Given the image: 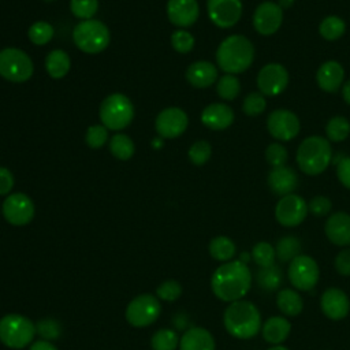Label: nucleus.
Wrapping results in <instances>:
<instances>
[{"label": "nucleus", "instance_id": "nucleus-1", "mask_svg": "<svg viewBox=\"0 0 350 350\" xmlns=\"http://www.w3.org/2000/svg\"><path fill=\"white\" fill-rule=\"evenodd\" d=\"M252 287V272L246 262L241 260L227 261L217 267L211 278L213 294L224 301L234 302L242 299Z\"/></svg>", "mask_w": 350, "mask_h": 350}, {"label": "nucleus", "instance_id": "nucleus-2", "mask_svg": "<svg viewBox=\"0 0 350 350\" xmlns=\"http://www.w3.org/2000/svg\"><path fill=\"white\" fill-rule=\"evenodd\" d=\"M223 323L227 332L238 339H250L256 336L262 327L260 310L254 304L245 299L234 301L227 306Z\"/></svg>", "mask_w": 350, "mask_h": 350}, {"label": "nucleus", "instance_id": "nucleus-3", "mask_svg": "<svg viewBox=\"0 0 350 350\" xmlns=\"http://www.w3.org/2000/svg\"><path fill=\"white\" fill-rule=\"evenodd\" d=\"M253 56L254 49L252 42L238 34L224 38L216 51V62L227 74H238L249 68Z\"/></svg>", "mask_w": 350, "mask_h": 350}, {"label": "nucleus", "instance_id": "nucleus-4", "mask_svg": "<svg viewBox=\"0 0 350 350\" xmlns=\"http://www.w3.org/2000/svg\"><path fill=\"white\" fill-rule=\"evenodd\" d=\"M331 146L328 139L319 135L308 137L297 150V163L308 175L321 174L331 161Z\"/></svg>", "mask_w": 350, "mask_h": 350}, {"label": "nucleus", "instance_id": "nucleus-5", "mask_svg": "<svg viewBox=\"0 0 350 350\" xmlns=\"http://www.w3.org/2000/svg\"><path fill=\"white\" fill-rule=\"evenodd\" d=\"M36 325L30 319L18 313H10L0 319V340L10 349H23L33 342Z\"/></svg>", "mask_w": 350, "mask_h": 350}, {"label": "nucleus", "instance_id": "nucleus-6", "mask_svg": "<svg viewBox=\"0 0 350 350\" xmlns=\"http://www.w3.org/2000/svg\"><path fill=\"white\" fill-rule=\"evenodd\" d=\"M108 27L97 19H85L79 22L72 30V40L78 49L85 53H100L109 44Z\"/></svg>", "mask_w": 350, "mask_h": 350}, {"label": "nucleus", "instance_id": "nucleus-7", "mask_svg": "<svg viewBox=\"0 0 350 350\" xmlns=\"http://www.w3.org/2000/svg\"><path fill=\"white\" fill-rule=\"evenodd\" d=\"M134 118V105L123 93H112L100 105V119L109 130H123Z\"/></svg>", "mask_w": 350, "mask_h": 350}, {"label": "nucleus", "instance_id": "nucleus-8", "mask_svg": "<svg viewBox=\"0 0 350 350\" xmlns=\"http://www.w3.org/2000/svg\"><path fill=\"white\" fill-rule=\"evenodd\" d=\"M34 71L30 56L19 48L0 51V75L10 82H26Z\"/></svg>", "mask_w": 350, "mask_h": 350}, {"label": "nucleus", "instance_id": "nucleus-9", "mask_svg": "<svg viewBox=\"0 0 350 350\" xmlns=\"http://www.w3.org/2000/svg\"><path fill=\"white\" fill-rule=\"evenodd\" d=\"M161 313L159 298L152 294H141L130 301L126 308V320L130 325L142 328L153 324Z\"/></svg>", "mask_w": 350, "mask_h": 350}, {"label": "nucleus", "instance_id": "nucleus-10", "mask_svg": "<svg viewBox=\"0 0 350 350\" xmlns=\"http://www.w3.org/2000/svg\"><path fill=\"white\" fill-rule=\"evenodd\" d=\"M290 283L301 291L312 290L320 278V268L314 258L306 254H298L294 257L287 269Z\"/></svg>", "mask_w": 350, "mask_h": 350}, {"label": "nucleus", "instance_id": "nucleus-11", "mask_svg": "<svg viewBox=\"0 0 350 350\" xmlns=\"http://www.w3.org/2000/svg\"><path fill=\"white\" fill-rule=\"evenodd\" d=\"M4 219L12 226H26L34 217V204L31 198L23 193L10 194L1 206Z\"/></svg>", "mask_w": 350, "mask_h": 350}, {"label": "nucleus", "instance_id": "nucleus-12", "mask_svg": "<svg viewBox=\"0 0 350 350\" xmlns=\"http://www.w3.org/2000/svg\"><path fill=\"white\" fill-rule=\"evenodd\" d=\"M308 213L305 200L297 194H287L279 200L275 208L276 220L284 227H295L301 224Z\"/></svg>", "mask_w": 350, "mask_h": 350}, {"label": "nucleus", "instance_id": "nucleus-13", "mask_svg": "<svg viewBox=\"0 0 350 350\" xmlns=\"http://www.w3.org/2000/svg\"><path fill=\"white\" fill-rule=\"evenodd\" d=\"M189 118L186 112L178 107L163 109L154 122L156 131L161 138H176L186 130Z\"/></svg>", "mask_w": 350, "mask_h": 350}, {"label": "nucleus", "instance_id": "nucleus-14", "mask_svg": "<svg viewBox=\"0 0 350 350\" xmlns=\"http://www.w3.org/2000/svg\"><path fill=\"white\" fill-rule=\"evenodd\" d=\"M206 10L211 21L221 29L234 26L242 14L241 0H208Z\"/></svg>", "mask_w": 350, "mask_h": 350}, {"label": "nucleus", "instance_id": "nucleus-15", "mask_svg": "<svg viewBox=\"0 0 350 350\" xmlns=\"http://www.w3.org/2000/svg\"><path fill=\"white\" fill-rule=\"evenodd\" d=\"M267 127L272 137L280 141H290L299 131V120L291 111L276 109L269 113Z\"/></svg>", "mask_w": 350, "mask_h": 350}, {"label": "nucleus", "instance_id": "nucleus-16", "mask_svg": "<svg viewBox=\"0 0 350 350\" xmlns=\"http://www.w3.org/2000/svg\"><path fill=\"white\" fill-rule=\"evenodd\" d=\"M288 82V74L282 64L271 63L264 66L257 77V85L262 94L278 96L282 93Z\"/></svg>", "mask_w": 350, "mask_h": 350}, {"label": "nucleus", "instance_id": "nucleus-17", "mask_svg": "<svg viewBox=\"0 0 350 350\" xmlns=\"http://www.w3.org/2000/svg\"><path fill=\"white\" fill-rule=\"evenodd\" d=\"M282 21L283 11L279 4L272 1L261 3L253 15V26L262 36L273 34L280 27Z\"/></svg>", "mask_w": 350, "mask_h": 350}, {"label": "nucleus", "instance_id": "nucleus-18", "mask_svg": "<svg viewBox=\"0 0 350 350\" xmlns=\"http://www.w3.org/2000/svg\"><path fill=\"white\" fill-rule=\"evenodd\" d=\"M323 313L331 320H342L350 312V299L340 288L331 287L325 290L320 298Z\"/></svg>", "mask_w": 350, "mask_h": 350}, {"label": "nucleus", "instance_id": "nucleus-19", "mask_svg": "<svg viewBox=\"0 0 350 350\" xmlns=\"http://www.w3.org/2000/svg\"><path fill=\"white\" fill-rule=\"evenodd\" d=\"M198 15L200 8L196 0H168L167 3V16L175 26H191Z\"/></svg>", "mask_w": 350, "mask_h": 350}, {"label": "nucleus", "instance_id": "nucleus-20", "mask_svg": "<svg viewBox=\"0 0 350 350\" xmlns=\"http://www.w3.org/2000/svg\"><path fill=\"white\" fill-rule=\"evenodd\" d=\"M327 238L338 246L350 245V215L345 212H336L325 221Z\"/></svg>", "mask_w": 350, "mask_h": 350}, {"label": "nucleus", "instance_id": "nucleus-21", "mask_svg": "<svg viewBox=\"0 0 350 350\" xmlns=\"http://www.w3.org/2000/svg\"><path fill=\"white\" fill-rule=\"evenodd\" d=\"M234 120V112L227 104L213 103L204 108L201 122L212 130H224Z\"/></svg>", "mask_w": 350, "mask_h": 350}, {"label": "nucleus", "instance_id": "nucleus-22", "mask_svg": "<svg viewBox=\"0 0 350 350\" xmlns=\"http://www.w3.org/2000/svg\"><path fill=\"white\" fill-rule=\"evenodd\" d=\"M297 174L290 167H275L268 175V186L278 196H287L297 187Z\"/></svg>", "mask_w": 350, "mask_h": 350}, {"label": "nucleus", "instance_id": "nucleus-23", "mask_svg": "<svg viewBox=\"0 0 350 350\" xmlns=\"http://www.w3.org/2000/svg\"><path fill=\"white\" fill-rule=\"evenodd\" d=\"M217 78L216 67L206 60H198L191 63L186 71V79L194 88H208Z\"/></svg>", "mask_w": 350, "mask_h": 350}, {"label": "nucleus", "instance_id": "nucleus-24", "mask_svg": "<svg viewBox=\"0 0 350 350\" xmlns=\"http://www.w3.org/2000/svg\"><path fill=\"white\" fill-rule=\"evenodd\" d=\"M212 334L202 327L189 328L179 340V350H215Z\"/></svg>", "mask_w": 350, "mask_h": 350}, {"label": "nucleus", "instance_id": "nucleus-25", "mask_svg": "<svg viewBox=\"0 0 350 350\" xmlns=\"http://www.w3.org/2000/svg\"><path fill=\"white\" fill-rule=\"evenodd\" d=\"M345 71L343 67L335 62V60H328L324 64L320 66L316 79L319 86L325 90V92H336L343 82Z\"/></svg>", "mask_w": 350, "mask_h": 350}, {"label": "nucleus", "instance_id": "nucleus-26", "mask_svg": "<svg viewBox=\"0 0 350 350\" xmlns=\"http://www.w3.org/2000/svg\"><path fill=\"white\" fill-rule=\"evenodd\" d=\"M290 331H291V324L283 316H272L267 319V321L261 327L262 338L273 346L284 342L288 338Z\"/></svg>", "mask_w": 350, "mask_h": 350}, {"label": "nucleus", "instance_id": "nucleus-27", "mask_svg": "<svg viewBox=\"0 0 350 350\" xmlns=\"http://www.w3.org/2000/svg\"><path fill=\"white\" fill-rule=\"evenodd\" d=\"M276 305L284 316L295 317L304 309L302 297L293 288H283L276 295Z\"/></svg>", "mask_w": 350, "mask_h": 350}, {"label": "nucleus", "instance_id": "nucleus-28", "mask_svg": "<svg viewBox=\"0 0 350 350\" xmlns=\"http://www.w3.org/2000/svg\"><path fill=\"white\" fill-rule=\"evenodd\" d=\"M70 67H71V59L68 53L62 49H53L45 57L46 72L55 79H59L67 75V72L70 71Z\"/></svg>", "mask_w": 350, "mask_h": 350}, {"label": "nucleus", "instance_id": "nucleus-29", "mask_svg": "<svg viewBox=\"0 0 350 350\" xmlns=\"http://www.w3.org/2000/svg\"><path fill=\"white\" fill-rule=\"evenodd\" d=\"M208 249H209V254L215 260L223 261V262L231 261V258L235 254V243L228 237H224V235L215 237L209 242Z\"/></svg>", "mask_w": 350, "mask_h": 350}, {"label": "nucleus", "instance_id": "nucleus-30", "mask_svg": "<svg viewBox=\"0 0 350 350\" xmlns=\"http://www.w3.org/2000/svg\"><path fill=\"white\" fill-rule=\"evenodd\" d=\"M257 284L265 291H275L283 283V273L278 265L260 268L256 275Z\"/></svg>", "mask_w": 350, "mask_h": 350}, {"label": "nucleus", "instance_id": "nucleus-31", "mask_svg": "<svg viewBox=\"0 0 350 350\" xmlns=\"http://www.w3.org/2000/svg\"><path fill=\"white\" fill-rule=\"evenodd\" d=\"M111 153L119 160H129L134 154L135 146L133 139L126 134H115L109 141Z\"/></svg>", "mask_w": 350, "mask_h": 350}, {"label": "nucleus", "instance_id": "nucleus-32", "mask_svg": "<svg viewBox=\"0 0 350 350\" xmlns=\"http://www.w3.org/2000/svg\"><path fill=\"white\" fill-rule=\"evenodd\" d=\"M299 252H301V242L298 241V238L293 235H286L280 238L275 247L276 257L283 262L291 261L294 257L299 254Z\"/></svg>", "mask_w": 350, "mask_h": 350}, {"label": "nucleus", "instance_id": "nucleus-33", "mask_svg": "<svg viewBox=\"0 0 350 350\" xmlns=\"http://www.w3.org/2000/svg\"><path fill=\"white\" fill-rule=\"evenodd\" d=\"M179 336L170 328L159 329L153 334L150 345L153 350H176L179 347Z\"/></svg>", "mask_w": 350, "mask_h": 350}, {"label": "nucleus", "instance_id": "nucleus-34", "mask_svg": "<svg viewBox=\"0 0 350 350\" xmlns=\"http://www.w3.org/2000/svg\"><path fill=\"white\" fill-rule=\"evenodd\" d=\"M325 133L328 139L334 142L343 141L350 134V123L343 116H334L332 119L328 120L325 126Z\"/></svg>", "mask_w": 350, "mask_h": 350}, {"label": "nucleus", "instance_id": "nucleus-35", "mask_svg": "<svg viewBox=\"0 0 350 350\" xmlns=\"http://www.w3.org/2000/svg\"><path fill=\"white\" fill-rule=\"evenodd\" d=\"M345 29H346L345 22L339 16H335V15L324 18L319 27L320 34L328 41L338 40L345 33Z\"/></svg>", "mask_w": 350, "mask_h": 350}, {"label": "nucleus", "instance_id": "nucleus-36", "mask_svg": "<svg viewBox=\"0 0 350 350\" xmlns=\"http://www.w3.org/2000/svg\"><path fill=\"white\" fill-rule=\"evenodd\" d=\"M276 253L275 249L271 243L268 242H258L253 246L252 249V258L254 260V262L260 267V268H265V267H271L273 265Z\"/></svg>", "mask_w": 350, "mask_h": 350}, {"label": "nucleus", "instance_id": "nucleus-37", "mask_svg": "<svg viewBox=\"0 0 350 350\" xmlns=\"http://www.w3.org/2000/svg\"><path fill=\"white\" fill-rule=\"evenodd\" d=\"M29 40L36 45H45L48 44L53 37V27L48 22L38 21L34 22L29 30H27Z\"/></svg>", "mask_w": 350, "mask_h": 350}, {"label": "nucleus", "instance_id": "nucleus-38", "mask_svg": "<svg viewBox=\"0 0 350 350\" xmlns=\"http://www.w3.org/2000/svg\"><path fill=\"white\" fill-rule=\"evenodd\" d=\"M217 94L224 98V100H234L241 90V85L239 81L235 75L232 74H227L224 77H221L217 82Z\"/></svg>", "mask_w": 350, "mask_h": 350}, {"label": "nucleus", "instance_id": "nucleus-39", "mask_svg": "<svg viewBox=\"0 0 350 350\" xmlns=\"http://www.w3.org/2000/svg\"><path fill=\"white\" fill-rule=\"evenodd\" d=\"M70 8L77 18L82 21L92 19V16L97 12L98 0H71Z\"/></svg>", "mask_w": 350, "mask_h": 350}, {"label": "nucleus", "instance_id": "nucleus-40", "mask_svg": "<svg viewBox=\"0 0 350 350\" xmlns=\"http://www.w3.org/2000/svg\"><path fill=\"white\" fill-rule=\"evenodd\" d=\"M212 154V148L206 141H197L189 149V159L196 165L205 164Z\"/></svg>", "mask_w": 350, "mask_h": 350}, {"label": "nucleus", "instance_id": "nucleus-41", "mask_svg": "<svg viewBox=\"0 0 350 350\" xmlns=\"http://www.w3.org/2000/svg\"><path fill=\"white\" fill-rule=\"evenodd\" d=\"M107 139H108V131L104 124H93L88 129L85 134L86 144L93 149L101 148L107 142Z\"/></svg>", "mask_w": 350, "mask_h": 350}, {"label": "nucleus", "instance_id": "nucleus-42", "mask_svg": "<svg viewBox=\"0 0 350 350\" xmlns=\"http://www.w3.org/2000/svg\"><path fill=\"white\" fill-rule=\"evenodd\" d=\"M171 45L179 53H187L194 46V37L186 30H176L171 36Z\"/></svg>", "mask_w": 350, "mask_h": 350}, {"label": "nucleus", "instance_id": "nucleus-43", "mask_svg": "<svg viewBox=\"0 0 350 350\" xmlns=\"http://www.w3.org/2000/svg\"><path fill=\"white\" fill-rule=\"evenodd\" d=\"M243 112L249 116H257L265 109V98L261 93H249L243 100Z\"/></svg>", "mask_w": 350, "mask_h": 350}, {"label": "nucleus", "instance_id": "nucleus-44", "mask_svg": "<svg viewBox=\"0 0 350 350\" xmlns=\"http://www.w3.org/2000/svg\"><path fill=\"white\" fill-rule=\"evenodd\" d=\"M180 294H182V286L179 284V282L172 279L163 282L156 290L157 298L163 301H175L180 297Z\"/></svg>", "mask_w": 350, "mask_h": 350}, {"label": "nucleus", "instance_id": "nucleus-45", "mask_svg": "<svg viewBox=\"0 0 350 350\" xmlns=\"http://www.w3.org/2000/svg\"><path fill=\"white\" fill-rule=\"evenodd\" d=\"M267 161L275 168L284 165L287 160V150L280 144H271L265 150Z\"/></svg>", "mask_w": 350, "mask_h": 350}, {"label": "nucleus", "instance_id": "nucleus-46", "mask_svg": "<svg viewBox=\"0 0 350 350\" xmlns=\"http://www.w3.org/2000/svg\"><path fill=\"white\" fill-rule=\"evenodd\" d=\"M36 329L45 339H56L60 335V325L51 319H44L38 321Z\"/></svg>", "mask_w": 350, "mask_h": 350}, {"label": "nucleus", "instance_id": "nucleus-47", "mask_svg": "<svg viewBox=\"0 0 350 350\" xmlns=\"http://www.w3.org/2000/svg\"><path fill=\"white\" fill-rule=\"evenodd\" d=\"M308 209L314 215V216H324L331 211V201L327 197L317 196L310 200Z\"/></svg>", "mask_w": 350, "mask_h": 350}, {"label": "nucleus", "instance_id": "nucleus-48", "mask_svg": "<svg viewBox=\"0 0 350 350\" xmlns=\"http://www.w3.org/2000/svg\"><path fill=\"white\" fill-rule=\"evenodd\" d=\"M335 268L342 276H350V249H345L336 254Z\"/></svg>", "mask_w": 350, "mask_h": 350}, {"label": "nucleus", "instance_id": "nucleus-49", "mask_svg": "<svg viewBox=\"0 0 350 350\" xmlns=\"http://www.w3.org/2000/svg\"><path fill=\"white\" fill-rule=\"evenodd\" d=\"M14 187V175L5 167H0V196L8 194Z\"/></svg>", "mask_w": 350, "mask_h": 350}, {"label": "nucleus", "instance_id": "nucleus-50", "mask_svg": "<svg viewBox=\"0 0 350 350\" xmlns=\"http://www.w3.org/2000/svg\"><path fill=\"white\" fill-rule=\"evenodd\" d=\"M338 179L343 186L350 189V157H345L339 161L336 168Z\"/></svg>", "mask_w": 350, "mask_h": 350}, {"label": "nucleus", "instance_id": "nucleus-51", "mask_svg": "<svg viewBox=\"0 0 350 350\" xmlns=\"http://www.w3.org/2000/svg\"><path fill=\"white\" fill-rule=\"evenodd\" d=\"M29 350H57V347L49 340H36Z\"/></svg>", "mask_w": 350, "mask_h": 350}, {"label": "nucleus", "instance_id": "nucleus-52", "mask_svg": "<svg viewBox=\"0 0 350 350\" xmlns=\"http://www.w3.org/2000/svg\"><path fill=\"white\" fill-rule=\"evenodd\" d=\"M342 94H343V98L345 101L350 105V81H347L343 86V90H342Z\"/></svg>", "mask_w": 350, "mask_h": 350}, {"label": "nucleus", "instance_id": "nucleus-53", "mask_svg": "<svg viewBox=\"0 0 350 350\" xmlns=\"http://www.w3.org/2000/svg\"><path fill=\"white\" fill-rule=\"evenodd\" d=\"M293 3H294V0H279L280 8H288L293 5Z\"/></svg>", "mask_w": 350, "mask_h": 350}, {"label": "nucleus", "instance_id": "nucleus-54", "mask_svg": "<svg viewBox=\"0 0 350 350\" xmlns=\"http://www.w3.org/2000/svg\"><path fill=\"white\" fill-rule=\"evenodd\" d=\"M268 350H288V349H287V347H284V346L276 345V346H272V347H269Z\"/></svg>", "mask_w": 350, "mask_h": 350}, {"label": "nucleus", "instance_id": "nucleus-55", "mask_svg": "<svg viewBox=\"0 0 350 350\" xmlns=\"http://www.w3.org/2000/svg\"><path fill=\"white\" fill-rule=\"evenodd\" d=\"M160 146H161V141H160L159 138H156V139L153 141V148H154V149H159Z\"/></svg>", "mask_w": 350, "mask_h": 350}, {"label": "nucleus", "instance_id": "nucleus-56", "mask_svg": "<svg viewBox=\"0 0 350 350\" xmlns=\"http://www.w3.org/2000/svg\"><path fill=\"white\" fill-rule=\"evenodd\" d=\"M45 1H52V0H45Z\"/></svg>", "mask_w": 350, "mask_h": 350}]
</instances>
